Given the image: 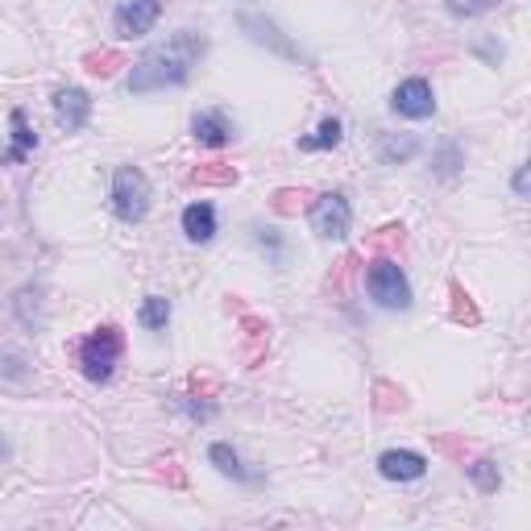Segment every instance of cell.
<instances>
[{"instance_id": "cell-19", "label": "cell", "mask_w": 531, "mask_h": 531, "mask_svg": "<svg viewBox=\"0 0 531 531\" xmlns=\"http://www.w3.org/2000/svg\"><path fill=\"white\" fill-rule=\"evenodd\" d=\"M245 29H253V42H271L279 55H295V46H287V42H279V29L271 26V21H261V17H241Z\"/></svg>"}, {"instance_id": "cell-1", "label": "cell", "mask_w": 531, "mask_h": 531, "mask_svg": "<svg viewBox=\"0 0 531 531\" xmlns=\"http://www.w3.org/2000/svg\"><path fill=\"white\" fill-rule=\"evenodd\" d=\"M208 37L196 34V29H179L170 42L146 50V55L133 63L129 75V92L146 96V92H167V87H183L196 71V63L204 58Z\"/></svg>"}, {"instance_id": "cell-11", "label": "cell", "mask_w": 531, "mask_h": 531, "mask_svg": "<svg viewBox=\"0 0 531 531\" xmlns=\"http://www.w3.org/2000/svg\"><path fill=\"white\" fill-rule=\"evenodd\" d=\"M9 121H13V146L0 154V162H5V167H17V162H26L29 154H34L37 133L29 129V121H26V112H21V108H13Z\"/></svg>"}, {"instance_id": "cell-4", "label": "cell", "mask_w": 531, "mask_h": 531, "mask_svg": "<svg viewBox=\"0 0 531 531\" xmlns=\"http://www.w3.org/2000/svg\"><path fill=\"white\" fill-rule=\"evenodd\" d=\"M112 212L129 224L149 212V179L138 167H117V175H112Z\"/></svg>"}, {"instance_id": "cell-25", "label": "cell", "mask_w": 531, "mask_h": 531, "mask_svg": "<svg viewBox=\"0 0 531 531\" xmlns=\"http://www.w3.org/2000/svg\"><path fill=\"white\" fill-rule=\"evenodd\" d=\"M373 394H378V411H403V407H407L403 391H394L391 383H378V386H373Z\"/></svg>"}, {"instance_id": "cell-13", "label": "cell", "mask_w": 531, "mask_h": 531, "mask_svg": "<svg viewBox=\"0 0 531 531\" xmlns=\"http://www.w3.org/2000/svg\"><path fill=\"white\" fill-rule=\"evenodd\" d=\"M378 154H383V162H407L420 154V138H411V133H383V146H378Z\"/></svg>"}, {"instance_id": "cell-23", "label": "cell", "mask_w": 531, "mask_h": 531, "mask_svg": "<svg viewBox=\"0 0 531 531\" xmlns=\"http://www.w3.org/2000/svg\"><path fill=\"white\" fill-rule=\"evenodd\" d=\"M432 167H436L440 179H453L461 167H465V154H461V146H453V141H448V146H440V154H436V162H432Z\"/></svg>"}, {"instance_id": "cell-26", "label": "cell", "mask_w": 531, "mask_h": 531, "mask_svg": "<svg viewBox=\"0 0 531 531\" xmlns=\"http://www.w3.org/2000/svg\"><path fill=\"white\" fill-rule=\"evenodd\" d=\"M448 9L457 13V17H477V13H485V9H495L498 0H444Z\"/></svg>"}, {"instance_id": "cell-7", "label": "cell", "mask_w": 531, "mask_h": 531, "mask_svg": "<svg viewBox=\"0 0 531 531\" xmlns=\"http://www.w3.org/2000/svg\"><path fill=\"white\" fill-rule=\"evenodd\" d=\"M391 108L399 112V117H411V121L432 117V112H436V96H432L428 79H407V84H399L391 96Z\"/></svg>"}, {"instance_id": "cell-20", "label": "cell", "mask_w": 531, "mask_h": 531, "mask_svg": "<svg viewBox=\"0 0 531 531\" xmlns=\"http://www.w3.org/2000/svg\"><path fill=\"white\" fill-rule=\"evenodd\" d=\"M84 66L92 75H100V79H108V75H117V66H129V63H125V55H117V50H92V55L84 58Z\"/></svg>"}, {"instance_id": "cell-9", "label": "cell", "mask_w": 531, "mask_h": 531, "mask_svg": "<svg viewBox=\"0 0 531 531\" xmlns=\"http://www.w3.org/2000/svg\"><path fill=\"white\" fill-rule=\"evenodd\" d=\"M378 474L386 482H415V477L428 474V461L420 453H407V448H391V453L378 457Z\"/></svg>"}, {"instance_id": "cell-12", "label": "cell", "mask_w": 531, "mask_h": 531, "mask_svg": "<svg viewBox=\"0 0 531 531\" xmlns=\"http://www.w3.org/2000/svg\"><path fill=\"white\" fill-rule=\"evenodd\" d=\"M183 233L191 237V241H212L216 237V212L212 204H187L183 208Z\"/></svg>"}, {"instance_id": "cell-15", "label": "cell", "mask_w": 531, "mask_h": 531, "mask_svg": "<svg viewBox=\"0 0 531 531\" xmlns=\"http://www.w3.org/2000/svg\"><path fill=\"white\" fill-rule=\"evenodd\" d=\"M191 183L196 187H233L237 167H229V162H208V167L191 170Z\"/></svg>"}, {"instance_id": "cell-31", "label": "cell", "mask_w": 531, "mask_h": 531, "mask_svg": "<svg viewBox=\"0 0 531 531\" xmlns=\"http://www.w3.org/2000/svg\"><path fill=\"white\" fill-rule=\"evenodd\" d=\"M5 453H9V444H5V440H0V461H5Z\"/></svg>"}, {"instance_id": "cell-2", "label": "cell", "mask_w": 531, "mask_h": 531, "mask_svg": "<svg viewBox=\"0 0 531 531\" xmlns=\"http://www.w3.org/2000/svg\"><path fill=\"white\" fill-rule=\"evenodd\" d=\"M365 291L378 308L386 311H407L411 308V282L394 258H373L365 271Z\"/></svg>"}, {"instance_id": "cell-21", "label": "cell", "mask_w": 531, "mask_h": 531, "mask_svg": "<svg viewBox=\"0 0 531 531\" xmlns=\"http://www.w3.org/2000/svg\"><path fill=\"white\" fill-rule=\"evenodd\" d=\"M138 320H141V324H146V328H167V320H170V299L149 295L146 303H141Z\"/></svg>"}, {"instance_id": "cell-3", "label": "cell", "mask_w": 531, "mask_h": 531, "mask_svg": "<svg viewBox=\"0 0 531 531\" xmlns=\"http://www.w3.org/2000/svg\"><path fill=\"white\" fill-rule=\"evenodd\" d=\"M121 349H125V336L117 324H104L87 336L84 345H79V365H84V378L92 383H108L117 362H121Z\"/></svg>"}, {"instance_id": "cell-14", "label": "cell", "mask_w": 531, "mask_h": 531, "mask_svg": "<svg viewBox=\"0 0 531 531\" xmlns=\"http://www.w3.org/2000/svg\"><path fill=\"white\" fill-rule=\"evenodd\" d=\"M208 461H212V465L220 469V474L237 477V482H250V477H253L250 469L241 465V457H237V453H233V448H229V444H212V448H208Z\"/></svg>"}, {"instance_id": "cell-27", "label": "cell", "mask_w": 531, "mask_h": 531, "mask_svg": "<svg viewBox=\"0 0 531 531\" xmlns=\"http://www.w3.org/2000/svg\"><path fill=\"white\" fill-rule=\"evenodd\" d=\"M353 271H357V258H353V253L336 261V279H332V287L341 291V295H345V291H349V279H353Z\"/></svg>"}, {"instance_id": "cell-10", "label": "cell", "mask_w": 531, "mask_h": 531, "mask_svg": "<svg viewBox=\"0 0 531 531\" xmlns=\"http://www.w3.org/2000/svg\"><path fill=\"white\" fill-rule=\"evenodd\" d=\"M191 133H196L199 146H212V149L233 141V125H229L224 112H199L196 121H191Z\"/></svg>"}, {"instance_id": "cell-16", "label": "cell", "mask_w": 531, "mask_h": 531, "mask_svg": "<svg viewBox=\"0 0 531 531\" xmlns=\"http://www.w3.org/2000/svg\"><path fill=\"white\" fill-rule=\"evenodd\" d=\"M308 199H311V191H303V187H279V191H274V199H271V208L279 216H295V212H303V208H308Z\"/></svg>"}, {"instance_id": "cell-22", "label": "cell", "mask_w": 531, "mask_h": 531, "mask_svg": "<svg viewBox=\"0 0 531 531\" xmlns=\"http://www.w3.org/2000/svg\"><path fill=\"white\" fill-rule=\"evenodd\" d=\"M469 477H474V485H477V490H485V495H495V490H498V482H503L498 465H495V461H485V457L469 465Z\"/></svg>"}, {"instance_id": "cell-28", "label": "cell", "mask_w": 531, "mask_h": 531, "mask_svg": "<svg viewBox=\"0 0 531 531\" xmlns=\"http://www.w3.org/2000/svg\"><path fill=\"white\" fill-rule=\"evenodd\" d=\"M394 245H403V224H391V229H383V233L370 241V250H394Z\"/></svg>"}, {"instance_id": "cell-18", "label": "cell", "mask_w": 531, "mask_h": 531, "mask_svg": "<svg viewBox=\"0 0 531 531\" xmlns=\"http://www.w3.org/2000/svg\"><path fill=\"white\" fill-rule=\"evenodd\" d=\"M299 146H303V149H336V146H341V121H336V117L320 121V129L311 133V138H303Z\"/></svg>"}, {"instance_id": "cell-24", "label": "cell", "mask_w": 531, "mask_h": 531, "mask_svg": "<svg viewBox=\"0 0 531 531\" xmlns=\"http://www.w3.org/2000/svg\"><path fill=\"white\" fill-rule=\"evenodd\" d=\"M453 320H457V324H477V308H474V299L465 295V291L461 287H453Z\"/></svg>"}, {"instance_id": "cell-5", "label": "cell", "mask_w": 531, "mask_h": 531, "mask_svg": "<svg viewBox=\"0 0 531 531\" xmlns=\"http://www.w3.org/2000/svg\"><path fill=\"white\" fill-rule=\"evenodd\" d=\"M311 229H316L324 241H345L349 229H353V208H349V199L336 196V191L320 196L316 204H311Z\"/></svg>"}, {"instance_id": "cell-30", "label": "cell", "mask_w": 531, "mask_h": 531, "mask_svg": "<svg viewBox=\"0 0 531 531\" xmlns=\"http://www.w3.org/2000/svg\"><path fill=\"white\" fill-rule=\"evenodd\" d=\"M515 191H519V196H527V167L515 170Z\"/></svg>"}, {"instance_id": "cell-6", "label": "cell", "mask_w": 531, "mask_h": 531, "mask_svg": "<svg viewBox=\"0 0 531 531\" xmlns=\"http://www.w3.org/2000/svg\"><path fill=\"white\" fill-rule=\"evenodd\" d=\"M162 17V0H121L112 13V26L121 37H146Z\"/></svg>"}, {"instance_id": "cell-8", "label": "cell", "mask_w": 531, "mask_h": 531, "mask_svg": "<svg viewBox=\"0 0 531 531\" xmlns=\"http://www.w3.org/2000/svg\"><path fill=\"white\" fill-rule=\"evenodd\" d=\"M55 117L66 133H79L92 117V100H87L84 87H58L55 92Z\"/></svg>"}, {"instance_id": "cell-17", "label": "cell", "mask_w": 531, "mask_h": 531, "mask_svg": "<svg viewBox=\"0 0 531 531\" xmlns=\"http://www.w3.org/2000/svg\"><path fill=\"white\" fill-rule=\"evenodd\" d=\"M241 328H245V357H250V362H258V357L266 353V332H271V328L261 324L258 316H245Z\"/></svg>"}, {"instance_id": "cell-29", "label": "cell", "mask_w": 531, "mask_h": 531, "mask_svg": "<svg viewBox=\"0 0 531 531\" xmlns=\"http://www.w3.org/2000/svg\"><path fill=\"white\" fill-rule=\"evenodd\" d=\"M0 373H5V378H29V370H26V362H21V357H0Z\"/></svg>"}]
</instances>
